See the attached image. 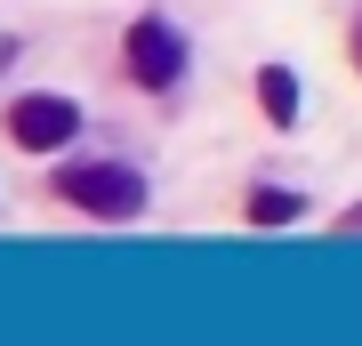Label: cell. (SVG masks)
Instances as JSON below:
<instances>
[{"label":"cell","instance_id":"5b68a950","mask_svg":"<svg viewBox=\"0 0 362 346\" xmlns=\"http://www.w3.org/2000/svg\"><path fill=\"white\" fill-rule=\"evenodd\" d=\"M250 218H258V226H290V218H298V193H282V185L250 193Z\"/></svg>","mask_w":362,"mask_h":346},{"label":"cell","instance_id":"6da1fadb","mask_svg":"<svg viewBox=\"0 0 362 346\" xmlns=\"http://www.w3.org/2000/svg\"><path fill=\"white\" fill-rule=\"evenodd\" d=\"M57 193L81 202L89 218H137V209H145V178H137V169H121V161H81V169L57 178Z\"/></svg>","mask_w":362,"mask_h":346},{"label":"cell","instance_id":"3957f363","mask_svg":"<svg viewBox=\"0 0 362 346\" xmlns=\"http://www.w3.org/2000/svg\"><path fill=\"white\" fill-rule=\"evenodd\" d=\"M129 73L145 81V89H169V81L185 73V40L161 25V16H145V25H129Z\"/></svg>","mask_w":362,"mask_h":346},{"label":"cell","instance_id":"7a4b0ae2","mask_svg":"<svg viewBox=\"0 0 362 346\" xmlns=\"http://www.w3.org/2000/svg\"><path fill=\"white\" fill-rule=\"evenodd\" d=\"M73 129H81L73 97H25V105H8V137L25 145V154H57V145H73Z\"/></svg>","mask_w":362,"mask_h":346},{"label":"cell","instance_id":"277c9868","mask_svg":"<svg viewBox=\"0 0 362 346\" xmlns=\"http://www.w3.org/2000/svg\"><path fill=\"white\" fill-rule=\"evenodd\" d=\"M258 97H266L274 121H298V81L282 73V64H266V73H258Z\"/></svg>","mask_w":362,"mask_h":346}]
</instances>
